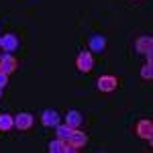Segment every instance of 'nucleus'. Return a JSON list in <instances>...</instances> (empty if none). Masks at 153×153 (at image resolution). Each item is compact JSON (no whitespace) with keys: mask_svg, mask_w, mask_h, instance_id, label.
Returning a JSON list of instances; mask_svg holds the SVG:
<instances>
[{"mask_svg":"<svg viewBox=\"0 0 153 153\" xmlns=\"http://www.w3.org/2000/svg\"><path fill=\"white\" fill-rule=\"evenodd\" d=\"M135 133H137L139 139L151 141V137H153V123H151V118H141V120L135 125Z\"/></svg>","mask_w":153,"mask_h":153,"instance_id":"nucleus-1","label":"nucleus"},{"mask_svg":"<svg viewBox=\"0 0 153 153\" xmlns=\"http://www.w3.org/2000/svg\"><path fill=\"white\" fill-rule=\"evenodd\" d=\"M117 86H118V80L114 76H100V78L96 80V88H98L100 92H112Z\"/></svg>","mask_w":153,"mask_h":153,"instance_id":"nucleus-2","label":"nucleus"},{"mask_svg":"<svg viewBox=\"0 0 153 153\" xmlns=\"http://www.w3.org/2000/svg\"><path fill=\"white\" fill-rule=\"evenodd\" d=\"M68 143H70V149L71 151H78V149H82L84 145L88 143V137L84 135L82 131H71V135H70V139H68Z\"/></svg>","mask_w":153,"mask_h":153,"instance_id":"nucleus-3","label":"nucleus"},{"mask_svg":"<svg viewBox=\"0 0 153 153\" xmlns=\"http://www.w3.org/2000/svg\"><path fill=\"white\" fill-rule=\"evenodd\" d=\"M76 65H78V70L82 71V74H88V71L92 70V65H94V59H92V55H90L88 51H82V53L78 55Z\"/></svg>","mask_w":153,"mask_h":153,"instance_id":"nucleus-4","label":"nucleus"},{"mask_svg":"<svg viewBox=\"0 0 153 153\" xmlns=\"http://www.w3.org/2000/svg\"><path fill=\"white\" fill-rule=\"evenodd\" d=\"M14 127L19 131H29L33 127V114H29V112H19V114L14 117Z\"/></svg>","mask_w":153,"mask_h":153,"instance_id":"nucleus-5","label":"nucleus"},{"mask_svg":"<svg viewBox=\"0 0 153 153\" xmlns=\"http://www.w3.org/2000/svg\"><path fill=\"white\" fill-rule=\"evenodd\" d=\"M16 65H19V63H16V59L12 57L10 53H4V55L0 57V71H2V74H6V76L16 70Z\"/></svg>","mask_w":153,"mask_h":153,"instance_id":"nucleus-6","label":"nucleus"},{"mask_svg":"<svg viewBox=\"0 0 153 153\" xmlns=\"http://www.w3.org/2000/svg\"><path fill=\"white\" fill-rule=\"evenodd\" d=\"M0 47L4 49L6 53H12L14 49L19 47V39H16V35H12V33H6V35L2 37V41H0Z\"/></svg>","mask_w":153,"mask_h":153,"instance_id":"nucleus-7","label":"nucleus"},{"mask_svg":"<svg viewBox=\"0 0 153 153\" xmlns=\"http://www.w3.org/2000/svg\"><path fill=\"white\" fill-rule=\"evenodd\" d=\"M82 123H84V117H82V112H78V110H70L65 114V125L71 127V129H80Z\"/></svg>","mask_w":153,"mask_h":153,"instance_id":"nucleus-8","label":"nucleus"},{"mask_svg":"<svg viewBox=\"0 0 153 153\" xmlns=\"http://www.w3.org/2000/svg\"><path fill=\"white\" fill-rule=\"evenodd\" d=\"M151 47H153V39L149 35H145V37H139L137 41H135V49L139 51V53H151Z\"/></svg>","mask_w":153,"mask_h":153,"instance_id":"nucleus-9","label":"nucleus"},{"mask_svg":"<svg viewBox=\"0 0 153 153\" xmlns=\"http://www.w3.org/2000/svg\"><path fill=\"white\" fill-rule=\"evenodd\" d=\"M47 149H49V153H68V151H71L70 143L63 141V139H55V141H51L47 145Z\"/></svg>","mask_w":153,"mask_h":153,"instance_id":"nucleus-10","label":"nucleus"},{"mask_svg":"<svg viewBox=\"0 0 153 153\" xmlns=\"http://www.w3.org/2000/svg\"><path fill=\"white\" fill-rule=\"evenodd\" d=\"M41 123H43L45 127H57L59 125V114L55 110H45V112L41 114Z\"/></svg>","mask_w":153,"mask_h":153,"instance_id":"nucleus-11","label":"nucleus"},{"mask_svg":"<svg viewBox=\"0 0 153 153\" xmlns=\"http://www.w3.org/2000/svg\"><path fill=\"white\" fill-rule=\"evenodd\" d=\"M106 47V39L104 37H100V35H96L90 39V49L94 51V53H100V51H104Z\"/></svg>","mask_w":153,"mask_h":153,"instance_id":"nucleus-12","label":"nucleus"},{"mask_svg":"<svg viewBox=\"0 0 153 153\" xmlns=\"http://www.w3.org/2000/svg\"><path fill=\"white\" fill-rule=\"evenodd\" d=\"M151 76H153V65H151V53H147V63L141 68V78L143 80H151Z\"/></svg>","mask_w":153,"mask_h":153,"instance_id":"nucleus-13","label":"nucleus"},{"mask_svg":"<svg viewBox=\"0 0 153 153\" xmlns=\"http://www.w3.org/2000/svg\"><path fill=\"white\" fill-rule=\"evenodd\" d=\"M14 127V117L12 114H0V131H10Z\"/></svg>","mask_w":153,"mask_h":153,"instance_id":"nucleus-14","label":"nucleus"},{"mask_svg":"<svg viewBox=\"0 0 153 153\" xmlns=\"http://www.w3.org/2000/svg\"><path fill=\"white\" fill-rule=\"evenodd\" d=\"M71 127H68V125H61V127H57V131H55V133H57V139H63V141H68V139H70V135H71Z\"/></svg>","mask_w":153,"mask_h":153,"instance_id":"nucleus-15","label":"nucleus"},{"mask_svg":"<svg viewBox=\"0 0 153 153\" xmlns=\"http://www.w3.org/2000/svg\"><path fill=\"white\" fill-rule=\"evenodd\" d=\"M6 84H8V76H6V74H2V71H0V88H4V86H6Z\"/></svg>","mask_w":153,"mask_h":153,"instance_id":"nucleus-16","label":"nucleus"},{"mask_svg":"<svg viewBox=\"0 0 153 153\" xmlns=\"http://www.w3.org/2000/svg\"><path fill=\"white\" fill-rule=\"evenodd\" d=\"M0 98H2V88H0Z\"/></svg>","mask_w":153,"mask_h":153,"instance_id":"nucleus-17","label":"nucleus"},{"mask_svg":"<svg viewBox=\"0 0 153 153\" xmlns=\"http://www.w3.org/2000/svg\"><path fill=\"white\" fill-rule=\"evenodd\" d=\"M0 41H2V37H0Z\"/></svg>","mask_w":153,"mask_h":153,"instance_id":"nucleus-18","label":"nucleus"}]
</instances>
